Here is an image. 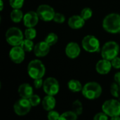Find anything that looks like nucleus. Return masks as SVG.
Returning <instances> with one entry per match:
<instances>
[{
    "label": "nucleus",
    "instance_id": "4",
    "mask_svg": "<svg viewBox=\"0 0 120 120\" xmlns=\"http://www.w3.org/2000/svg\"><path fill=\"white\" fill-rule=\"evenodd\" d=\"M6 42L11 46H20L21 43L24 40V33L22 30L17 27H9L6 32L5 34Z\"/></svg>",
    "mask_w": 120,
    "mask_h": 120
},
{
    "label": "nucleus",
    "instance_id": "12",
    "mask_svg": "<svg viewBox=\"0 0 120 120\" xmlns=\"http://www.w3.org/2000/svg\"><path fill=\"white\" fill-rule=\"evenodd\" d=\"M65 53L68 58L70 59H75L80 55L81 48L77 42L71 41L66 45L65 48Z\"/></svg>",
    "mask_w": 120,
    "mask_h": 120
},
{
    "label": "nucleus",
    "instance_id": "26",
    "mask_svg": "<svg viewBox=\"0 0 120 120\" xmlns=\"http://www.w3.org/2000/svg\"><path fill=\"white\" fill-rule=\"evenodd\" d=\"M80 15L82 16V18L86 21V20H89L92 15H93V11L91 8H89V7H86V8H84L81 13H80Z\"/></svg>",
    "mask_w": 120,
    "mask_h": 120
},
{
    "label": "nucleus",
    "instance_id": "20",
    "mask_svg": "<svg viewBox=\"0 0 120 120\" xmlns=\"http://www.w3.org/2000/svg\"><path fill=\"white\" fill-rule=\"evenodd\" d=\"M24 13L21 11V9H13L10 13L11 20L15 23L20 22L24 18Z\"/></svg>",
    "mask_w": 120,
    "mask_h": 120
},
{
    "label": "nucleus",
    "instance_id": "19",
    "mask_svg": "<svg viewBox=\"0 0 120 120\" xmlns=\"http://www.w3.org/2000/svg\"><path fill=\"white\" fill-rule=\"evenodd\" d=\"M68 88L72 93H78L79 91L82 92L83 86L80 82V81L72 79L68 82Z\"/></svg>",
    "mask_w": 120,
    "mask_h": 120
},
{
    "label": "nucleus",
    "instance_id": "32",
    "mask_svg": "<svg viewBox=\"0 0 120 120\" xmlns=\"http://www.w3.org/2000/svg\"><path fill=\"white\" fill-rule=\"evenodd\" d=\"M93 120H108V116L102 111L96 114L93 118Z\"/></svg>",
    "mask_w": 120,
    "mask_h": 120
},
{
    "label": "nucleus",
    "instance_id": "9",
    "mask_svg": "<svg viewBox=\"0 0 120 120\" xmlns=\"http://www.w3.org/2000/svg\"><path fill=\"white\" fill-rule=\"evenodd\" d=\"M32 107L29 99L21 98L14 103L13 110L15 115L19 117H22L25 116L30 112Z\"/></svg>",
    "mask_w": 120,
    "mask_h": 120
},
{
    "label": "nucleus",
    "instance_id": "16",
    "mask_svg": "<svg viewBox=\"0 0 120 120\" xmlns=\"http://www.w3.org/2000/svg\"><path fill=\"white\" fill-rule=\"evenodd\" d=\"M68 24L72 30H79L84 26L85 20L80 15H73L69 18Z\"/></svg>",
    "mask_w": 120,
    "mask_h": 120
},
{
    "label": "nucleus",
    "instance_id": "24",
    "mask_svg": "<svg viewBox=\"0 0 120 120\" xmlns=\"http://www.w3.org/2000/svg\"><path fill=\"white\" fill-rule=\"evenodd\" d=\"M78 115L75 114L72 110L66 111L62 113L58 120H77Z\"/></svg>",
    "mask_w": 120,
    "mask_h": 120
},
{
    "label": "nucleus",
    "instance_id": "5",
    "mask_svg": "<svg viewBox=\"0 0 120 120\" xmlns=\"http://www.w3.org/2000/svg\"><path fill=\"white\" fill-rule=\"evenodd\" d=\"M120 53V46L115 41H109L105 42L101 48V56L103 58L112 60Z\"/></svg>",
    "mask_w": 120,
    "mask_h": 120
},
{
    "label": "nucleus",
    "instance_id": "25",
    "mask_svg": "<svg viewBox=\"0 0 120 120\" xmlns=\"http://www.w3.org/2000/svg\"><path fill=\"white\" fill-rule=\"evenodd\" d=\"M24 36L25 39L33 40L37 37V30L34 27H27L24 32Z\"/></svg>",
    "mask_w": 120,
    "mask_h": 120
},
{
    "label": "nucleus",
    "instance_id": "21",
    "mask_svg": "<svg viewBox=\"0 0 120 120\" xmlns=\"http://www.w3.org/2000/svg\"><path fill=\"white\" fill-rule=\"evenodd\" d=\"M20 46L22 48V49L25 52H31L34 50V41L31 39H24L22 42L20 44Z\"/></svg>",
    "mask_w": 120,
    "mask_h": 120
},
{
    "label": "nucleus",
    "instance_id": "11",
    "mask_svg": "<svg viewBox=\"0 0 120 120\" xmlns=\"http://www.w3.org/2000/svg\"><path fill=\"white\" fill-rule=\"evenodd\" d=\"M8 56L10 60L15 63L20 64L22 63L25 58V51L22 49L20 46H12L9 51Z\"/></svg>",
    "mask_w": 120,
    "mask_h": 120
},
{
    "label": "nucleus",
    "instance_id": "6",
    "mask_svg": "<svg viewBox=\"0 0 120 120\" xmlns=\"http://www.w3.org/2000/svg\"><path fill=\"white\" fill-rule=\"evenodd\" d=\"M82 46L88 53H96L100 51L101 44L96 37L88 34L82 39Z\"/></svg>",
    "mask_w": 120,
    "mask_h": 120
},
{
    "label": "nucleus",
    "instance_id": "22",
    "mask_svg": "<svg viewBox=\"0 0 120 120\" xmlns=\"http://www.w3.org/2000/svg\"><path fill=\"white\" fill-rule=\"evenodd\" d=\"M72 110L78 116L83 113V105L79 100H75L72 104Z\"/></svg>",
    "mask_w": 120,
    "mask_h": 120
},
{
    "label": "nucleus",
    "instance_id": "13",
    "mask_svg": "<svg viewBox=\"0 0 120 120\" xmlns=\"http://www.w3.org/2000/svg\"><path fill=\"white\" fill-rule=\"evenodd\" d=\"M39 15L37 11H30L25 13L23 18V24L26 27H34L39 22Z\"/></svg>",
    "mask_w": 120,
    "mask_h": 120
},
{
    "label": "nucleus",
    "instance_id": "7",
    "mask_svg": "<svg viewBox=\"0 0 120 120\" xmlns=\"http://www.w3.org/2000/svg\"><path fill=\"white\" fill-rule=\"evenodd\" d=\"M102 111L108 117L120 116V102L117 99H109L102 105Z\"/></svg>",
    "mask_w": 120,
    "mask_h": 120
},
{
    "label": "nucleus",
    "instance_id": "2",
    "mask_svg": "<svg viewBox=\"0 0 120 120\" xmlns=\"http://www.w3.org/2000/svg\"><path fill=\"white\" fill-rule=\"evenodd\" d=\"M103 92L101 85L96 82H89L83 86L82 90V96L87 100L94 101L98 99Z\"/></svg>",
    "mask_w": 120,
    "mask_h": 120
},
{
    "label": "nucleus",
    "instance_id": "3",
    "mask_svg": "<svg viewBox=\"0 0 120 120\" xmlns=\"http://www.w3.org/2000/svg\"><path fill=\"white\" fill-rule=\"evenodd\" d=\"M27 74L32 79L43 78L46 74V67L40 60H32L27 65Z\"/></svg>",
    "mask_w": 120,
    "mask_h": 120
},
{
    "label": "nucleus",
    "instance_id": "23",
    "mask_svg": "<svg viewBox=\"0 0 120 120\" xmlns=\"http://www.w3.org/2000/svg\"><path fill=\"white\" fill-rule=\"evenodd\" d=\"M44 41L50 46H51L55 45L58 42V35L56 33H54V32H50V33H49L46 36V37L44 39Z\"/></svg>",
    "mask_w": 120,
    "mask_h": 120
},
{
    "label": "nucleus",
    "instance_id": "29",
    "mask_svg": "<svg viewBox=\"0 0 120 120\" xmlns=\"http://www.w3.org/2000/svg\"><path fill=\"white\" fill-rule=\"evenodd\" d=\"M29 101L32 105V107H37L41 103V99L40 98V96L37 94H33L30 98Z\"/></svg>",
    "mask_w": 120,
    "mask_h": 120
},
{
    "label": "nucleus",
    "instance_id": "33",
    "mask_svg": "<svg viewBox=\"0 0 120 120\" xmlns=\"http://www.w3.org/2000/svg\"><path fill=\"white\" fill-rule=\"evenodd\" d=\"M44 81L42 78L41 79H34V82H33V84H34V87L37 89H41L43 87V85H44Z\"/></svg>",
    "mask_w": 120,
    "mask_h": 120
},
{
    "label": "nucleus",
    "instance_id": "15",
    "mask_svg": "<svg viewBox=\"0 0 120 120\" xmlns=\"http://www.w3.org/2000/svg\"><path fill=\"white\" fill-rule=\"evenodd\" d=\"M112 63L110 60L102 58L99 60L96 65V70L99 75H108L112 69Z\"/></svg>",
    "mask_w": 120,
    "mask_h": 120
},
{
    "label": "nucleus",
    "instance_id": "37",
    "mask_svg": "<svg viewBox=\"0 0 120 120\" xmlns=\"http://www.w3.org/2000/svg\"><path fill=\"white\" fill-rule=\"evenodd\" d=\"M110 120H120V116H116L110 117Z\"/></svg>",
    "mask_w": 120,
    "mask_h": 120
},
{
    "label": "nucleus",
    "instance_id": "36",
    "mask_svg": "<svg viewBox=\"0 0 120 120\" xmlns=\"http://www.w3.org/2000/svg\"><path fill=\"white\" fill-rule=\"evenodd\" d=\"M4 8V1L3 0H0V11H2Z\"/></svg>",
    "mask_w": 120,
    "mask_h": 120
},
{
    "label": "nucleus",
    "instance_id": "1",
    "mask_svg": "<svg viewBox=\"0 0 120 120\" xmlns=\"http://www.w3.org/2000/svg\"><path fill=\"white\" fill-rule=\"evenodd\" d=\"M103 28L108 33L120 32V14L112 13L108 14L103 20Z\"/></svg>",
    "mask_w": 120,
    "mask_h": 120
},
{
    "label": "nucleus",
    "instance_id": "28",
    "mask_svg": "<svg viewBox=\"0 0 120 120\" xmlns=\"http://www.w3.org/2000/svg\"><path fill=\"white\" fill-rule=\"evenodd\" d=\"M8 2L13 9H21L24 5L25 0H8Z\"/></svg>",
    "mask_w": 120,
    "mask_h": 120
},
{
    "label": "nucleus",
    "instance_id": "10",
    "mask_svg": "<svg viewBox=\"0 0 120 120\" xmlns=\"http://www.w3.org/2000/svg\"><path fill=\"white\" fill-rule=\"evenodd\" d=\"M37 13L40 20L49 22L53 20L56 11L52 6L48 4H41L37 8Z\"/></svg>",
    "mask_w": 120,
    "mask_h": 120
},
{
    "label": "nucleus",
    "instance_id": "34",
    "mask_svg": "<svg viewBox=\"0 0 120 120\" xmlns=\"http://www.w3.org/2000/svg\"><path fill=\"white\" fill-rule=\"evenodd\" d=\"M111 63H112V66L113 68L117 69V70L120 69V57L117 56L116 58L112 59L111 60Z\"/></svg>",
    "mask_w": 120,
    "mask_h": 120
},
{
    "label": "nucleus",
    "instance_id": "27",
    "mask_svg": "<svg viewBox=\"0 0 120 120\" xmlns=\"http://www.w3.org/2000/svg\"><path fill=\"white\" fill-rule=\"evenodd\" d=\"M110 91L111 95L114 98H118L120 96V87L116 82H113V83L111 84Z\"/></svg>",
    "mask_w": 120,
    "mask_h": 120
},
{
    "label": "nucleus",
    "instance_id": "31",
    "mask_svg": "<svg viewBox=\"0 0 120 120\" xmlns=\"http://www.w3.org/2000/svg\"><path fill=\"white\" fill-rule=\"evenodd\" d=\"M60 115L59 114L58 112L53 110L48 112L47 119L48 120H58L60 118Z\"/></svg>",
    "mask_w": 120,
    "mask_h": 120
},
{
    "label": "nucleus",
    "instance_id": "18",
    "mask_svg": "<svg viewBox=\"0 0 120 120\" xmlns=\"http://www.w3.org/2000/svg\"><path fill=\"white\" fill-rule=\"evenodd\" d=\"M41 105L44 110L49 112L54 110L56 105V100L53 96L46 95L41 101Z\"/></svg>",
    "mask_w": 120,
    "mask_h": 120
},
{
    "label": "nucleus",
    "instance_id": "14",
    "mask_svg": "<svg viewBox=\"0 0 120 120\" xmlns=\"http://www.w3.org/2000/svg\"><path fill=\"white\" fill-rule=\"evenodd\" d=\"M51 46L44 40L38 42L34 45V54L37 58H43L46 56L50 51Z\"/></svg>",
    "mask_w": 120,
    "mask_h": 120
},
{
    "label": "nucleus",
    "instance_id": "17",
    "mask_svg": "<svg viewBox=\"0 0 120 120\" xmlns=\"http://www.w3.org/2000/svg\"><path fill=\"white\" fill-rule=\"evenodd\" d=\"M18 92L20 98L29 99L34 94V89L30 84L23 83L19 86Z\"/></svg>",
    "mask_w": 120,
    "mask_h": 120
},
{
    "label": "nucleus",
    "instance_id": "35",
    "mask_svg": "<svg viewBox=\"0 0 120 120\" xmlns=\"http://www.w3.org/2000/svg\"><path fill=\"white\" fill-rule=\"evenodd\" d=\"M114 80L115 82H116L120 87V72H117L115 73V75H114Z\"/></svg>",
    "mask_w": 120,
    "mask_h": 120
},
{
    "label": "nucleus",
    "instance_id": "30",
    "mask_svg": "<svg viewBox=\"0 0 120 120\" xmlns=\"http://www.w3.org/2000/svg\"><path fill=\"white\" fill-rule=\"evenodd\" d=\"M56 23H58V24H63V22H65V16L63 14V13H56L55 15H54V18H53V20Z\"/></svg>",
    "mask_w": 120,
    "mask_h": 120
},
{
    "label": "nucleus",
    "instance_id": "8",
    "mask_svg": "<svg viewBox=\"0 0 120 120\" xmlns=\"http://www.w3.org/2000/svg\"><path fill=\"white\" fill-rule=\"evenodd\" d=\"M43 91L46 95L53 96L57 95L60 91V84L58 81L52 77H47L44 81Z\"/></svg>",
    "mask_w": 120,
    "mask_h": 120
}]
</instances>
